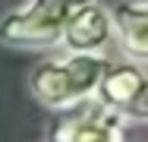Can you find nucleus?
Listing matches in <instances>:
<instances>
[{
    "label": "nucleus",
    "mask_w": 148,
    "mask_h": 142,
    "mask_svg": "<svg viewBox=\"0 0 148 142\" xmlns=\"http://www.w3.org/2000/svg\"><path fill=\"white\" fill-rule=\"evenodd\" d=\"M110 60L104 54H63L41 60L29 76V92L41 108H73L85 98H95L101 76Z\"/></svg>",
    "instance_id": "1"
},
{
    "label": "nucleus",
    "mask_w": 148,
    "mask_h": 142,
    "mask_svg": "<svg viewBox=\"0 0 148 142\" xmlns=\"http://www.w3.org/2000/svg\"><path fill=\"white\" fill-rule=\"evenodd\" d=\"M88 0H29L0 19V41L10 48H51L60 44L63 22Z\"/></svg>",
    "instance_id": "2"
},
{
    "label": "nucleus",
    "mask_w": 148,
    "mask_h": 142,
    "mask_svg": "<svg viewBox=\"0 0 148 142\" xmlns=\"http://www.w3.org/2000/svg\"><path fill=\"white\" fill-rule=\"evenodd\" d=\"M95 101H101L104 108L120 114L123 123H145L148 117V73L142 63L123 60L110 63L107 73L101 76Z\"/></svg>",
    "instance_id": "3"
},
{
    "label": "nucleus",
    "mask_w": 148,
    "mask_h": 142,
    "mask_svg": "<svg viewBox=\"0 0 148 142\" xmlns=\"http://www.w3.org/2000/svg\"><path fill=\"white\" fill-rule=\"evenodd\" d=\"M123 126L126 123L120 120V114L95 98H85L73 108H63L47 142H126Z\"/></svg>",
    "instance_id": "4"
},
{
    "label": "nucleus",
    "mask_w": 148,
    "mask_h": 142,
    "mask_svg": "<svg viewBox=\"0 0 148 142\" xmlns=\"http://www.w3.org/2000/svg\"><path fill=\"white\" fill-rule=\"evenodd\" d=\"M110 38H114L110 10L101 0H88L79 10H73V16L63 22L60 32V44L69 54H101V48H107Z\"/></svg>",
    "instance_id": "5"
},
{
    "label": "nucleus",
    "mask_w": 148,
    "mask_h": 142,
    "mask_svg": "<svg viewBox=\"0 0 148 142\" xmlns=\"http://www.w3.org/2000/svg\"><path fill=\"white\" fill-rule=\"evenodd\" d=\"M110 26L120 38L126 60L142 63L148 60V0H123L117 10H110Z\"/></svg>",
    "instance_id": "6"
}]
</instances>
